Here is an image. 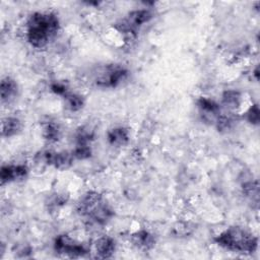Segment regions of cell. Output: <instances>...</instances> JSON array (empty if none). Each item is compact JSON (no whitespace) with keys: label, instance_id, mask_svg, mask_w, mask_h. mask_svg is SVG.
<instances>
[{"label":"cell","instance_id":"6da1fadb","mask_svg":"<svg viewBox=\"0 0 260 260\" xmlns=\"http://www.w3.org/2000/svg\"><path fill=\"white\" fill-rule=\"evenodd\" d=\"M60 30V20L52 11L32 12L25 22V38L35 49H44L55 40Z\"/></svg>","mask_w":260,"mask_h":260},{"label":"cell","instance_id":"7a4b0ae2","mask_svg":"<svg viewBox=\"0 0 260 260\" xmlns=\"http://www.w3.org/2000/svg\"><path fill=\"white\" fill-rule=\"evenodd\" d=\"M76 210L81 217L96 225H106L115 215L113 207L96 191L84 193L77 202Z\"/></svg>","mask_w":260,"mask_h":260},{"label":"cell","instance_id":"3957f363","mask_svg":"<svg viewBox=\"0 0 260 260\" xmlns=\"http://www.w3.org/2000/svg\"><path fill=\"white\" fill-rule=\"evenodd\" d=\"M214 242L225 250L246 255L253 254L258 248L257 237L241 226L228 228L214 238Z\"/></svg>","mask_w":260,"mask_h":260},{"label":"cell","instance_id":"277c9868","mask_svg":"<svg viewBox=\"0 0 260 260\" xmlns=\"http://www.w3.org/2000/svg\"><path fill=\"white\" fill-rule=\"evenodd\" d=\"M129 77V70L122 64L109 63L99 66L92 72V82L99 88H116Z\"/></svg>","mask_w":260,"mask_h":260},{"label":"cell","instance_id":"5b68a950","mask_svg":"<svg viewBox=\"0 0 260 260\" xmlns=\"http://www.w3.org/2000/svg\"><path fill=\"white\" fill-rule=\"evenodd\" d=\"M153 17L150 9H136L130 11L124 18L115 24V27L125 35L135 36L139 28L145 23L149 22Z\"/></svg>","mask_w":260,"mask_h":260},{"label":"cell","instance_id":"8992f818","mask_svg":"<svg viewBox=\"0 0 260 260\" xmlns=\"http://www.w3.org/2000/svg\"><path fill=\"white\" fill-rule=\"evenodd\" d=\"M54 251L63 257L78 258L88 254L87 247L66 234L58 235L54 240Z\"/></svg>","mask_w":260,"mask_h":260},{"label":"cell","instance_id":"52a82bcc","mask_svg":"<svg viewBox=\"0 0 260 260\" xmlns=\"http://www.w3.org/2000/svg\"><path fill=\"white\" fill-rule=\"evenodd\" d=\"M74 156L72 152L69 151H51L47 150L41 152L40 160L48 166H52L57 170L65 171L69 169L74 161Z\"/></svg>","mask_w":260,"mask_h":260},{"label":"cell","instance_id":"ba28073f","mask_svg":"<svg viewBox=\"0 0 260 260\" xmlns=\"http://www.w3.org/2000/svg\"><path fill=\"white\" fill-rule=\"evenodd\" d=\"M29 169L26 165H5L2 166L0 172L1 185H5L11 182H17L24 180L28 175Z\"/></svg>","mask_w":260,"mask_h":260},{"label":"cell","instance_id":"9c48e42d","mask_svg":"<svg viewBox=\"0 0 260 260\" xmlns=\"http://www.w3.org/2000/svg\"><path fill=\"white\" fill-rule=\"evenodd\" d=\"M196 105L202 119L206 122H212L214 124L217 117L221 114V109L219 104L212 99L201 96L197 100Z\"/></svg>","mask_w":260,"mask_h":260},{"label":"cell","instance_id":"30bf717a","mask_svg":"<svg viewBox=\"0 0 260 260\" xmlns=\"http://www.w3.org/2000/svg\"><path fill=\"white\" fill-rule=\"evenodd\" d=\"M116 241L110 236H102L94 243L95 257L101 259L111 258L116 251Z\"/></svg>","mask_w":260,"mask_h":260},{"label":"cell","instance_id":"8fae6325","mask_svg":"<svg viewBox=\"0 0 260 260\" xmlns=\"http://www.w3.org/2000/svg\"><path fill=\"white\" fill-rule=\"evenodd\" d=\"M0 94L2 104H10L18 94V84L10 76L2 78L0 84Z\"/></svg>","mask_w":260,"mask_h":260},{"label":"cell","instance_id":"7c38bea8","mask_svg":"<svg viewBox=\"0 0 260 260\" xmlns=\"http://www.w3.org/2000/svg\"><path fill=\"white\" fill-rule=\"evenodd\" d=\"M131 242L136 248L142 251H149L155 246L154 236L146 230H139L132 234Z\"/></svg>","mask_w":260,"mask_h":260},{"label":"cell","instance_id":"4fadbf2b","mask_svg":"<svg viewBox=\"0 0 260 260\" xmlns=\"http://www.w3.org/2000/svg\"><path fill=\"white\" fill-rule=\"evenodd\" d=\"M129 131L127 128L118 126L107 132V140L112 146H124L129 142Z\"/></svg>","mask_w":260,"mask_h":260},{"label":"cell","instance_id":"5bb4252c","mask_svg":"<svg viewBox=\"0 0 260 260\" xmlns=\"http://www.w3.org/2000/svg\"><path fill=\"white\" fill-rule=\"evenodd\" d=\"M22 129V122L19 118L14 116H7L1 122V135L3 137H13L17 135Z\"/></svg>","mask_w":260,"mask_h":260},{"label":"cell","instance_id":"9a60e30c","mask_svg":"<svg viewBox=\"0 0 260 260\" xmlns=\"http://www.w3.org/2000/svg\"><path fill=\"white\" fill-rule=\"evenodd\" d=\"M42 135L44 139L50 143L57 142L60 139L61 136V129L58 123L55 121H47L46 123L43 124V130H42Z\"/></svg>","mask_w":260,"mask_h":260},{"label":"cell","instance_id":"2e32d148","mask_svg":"<svg viewBox=\"0 0 260 260\" xmlns=\"http://www.w3.org/2000/svg\"><path fill=\"white\" fill-rule=\"evenodd\" d=\"M63 99L65 101L66 108L71 112L80 111L84 107V104H85L84 98L82 95L75 93V92H71V91L66 93L63 96Z\"/></svg>","mask_w":260,"mask_h":260},{"label":"cell","instance_id":"e0dca14e","mask_svg":"<svg viewBox=\"0 0 260 260\" xmlns=\"http://www.w3.org/2000/svg\"><path fill=\"white\" fill-rule=\"evenodd\" d=\"M222 104L229 110H236L241 104V94L237 90L229 89L222 93Z\"/></svg>","mask_w":260,"mask_h":260},{"label":"cell","instance_id":"ac0fdd59","mask_svg":"<svg viewBox=\"0 0 260 260\" xmlns=\"http://www.w3.org/2000/svg\"><path fill=\"white\" fill-rule=\"evenodd\" d=\"M243 193L246 197H248L252 202L258 203V195H259V188H258V182L255 181H247L242 184Z\"/></svg>","mask_w":260,"mask_h":260},{"label":"cell","instance_id":"d6986e66","mask_svg":"<svg viewBox=\"0 0 260 260\" xmlns=\"http://www.w3.org/2000/svg\"><path fill=\"white\" fill-rule=\"evenodd\" d=\"M71 152L75 159L84 160L91 156L92 149H91L90 144H75V146Z\"/></svg>","mask_w":260,"mask_h":260},{"label":"cell","instance_id":"ffe728a7","mask_svg":"<svg viewBox=\"0 0 260 260\" xmlns=\"http://www.w3.org/2000/svg\"><path fill=\"white\" fill-rule=\"evenodd\" d=\"M246 120L252 124V125H258L259 124V107L257 104L252 105L247 112L245 113Z\"/></svg>","mask_w":260,"mask_h":260},{"label":"cell","instance_id":"44dd1931","mask_svg":"<svg viewBox=\"0 0 260 260\" xmlns=\"http://www.w3.org/2000/svg\"><path fill=\"white\" fill-rule=\"evenodd\" d=\"M66 202H67V198L63 194H55L54 196H52L50 198L48 205H49L50 209L55 210V209L59 208L60 206L66 204Z\"/></svg>","mask_w":260,"mask_h":260},{"label":"cell","instance_id":"7402d4cb","mask_svg":"<svg viewBox=\"0 0 260 260\" xmlns=\"http://www.w3.org/2000/svg\"><path fill=\"white\" fill-rule=\"evenodd\" d=\"M51 90L54 92V93H56V94H58V95H61L62 98L66 94V93H68L70 90L68 89V87H67V85L66 84H64V83H62V82H58V81H55V82H53L52 84H51Z\"/></svg>","mask_w":260,"mask_h":260},{"label":"cell","instance_id":"603a6c76","mask_svg":"<svg viewBox=\"0 0 260 260\" xmlns=\"http://www.w3.org/2000/svg\"><path fill=\"white\" fill-rule=\"evenodd\" d=\"M254 75H255V78H256V80H258V66L255 68V71H254Z\"/></svg>","mask_w":260,"mask_h":260}]
</instances>
